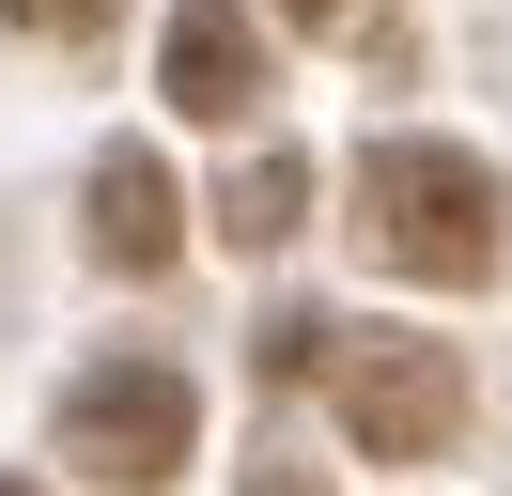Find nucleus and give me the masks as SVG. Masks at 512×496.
I'll list each match as a JSON object with an SVG mask.
<instances>
[{
	"mask_svg": "<svg viewBox=\"0 0 512 496\" xmlns=\"http://www.w3.org/2000/svg\"><path fill=\"white\" fill-rule=\"evenodd\" d=\"M187 434H202L187 372H156V357H109V372H78V388H63L47 450H63L94 496H156V481H187Z\"/></svg>",
	"mask_w": 512,
	"mask_h": 496,
	"instance_id": "7ed1b4c3",
	"label": "nucleus"
},
{
	"mask_svg": "<svg viewBox=\"0 0 512 496\" xmlns=\"http://www.w3.org/2000/svg\"><path fill=\"white\" fill-rule=\"evenodd\" d=\"M156 93H171L187 124H249L264 93H280V62H264L249 0H187V16H171V47H156Z\"/></svg>",
	"mask_w": 512,
	"mask_h": 496,
	"instance_id": "20e7f679",
	"label": "nucleus"
},
{
	"mask_svg": "<svg viewBox=\"0 0 512 496\" xmlns=\"http://www.w3.org/2000/svg\"><path fill=\"white\" fill-rule=\"evenodd\" d=\"M357 248H373L388 279H419V295H481L512 248V202L497 171H481L466 140H373V171H357Z\"/></svg>",
	"mask_w": 512,
	"mask_h": 496,
	"instance_id": "f257e3e1",
	"label": "nucleus"
},
{
	"mask_svg": "<svg viewBox=\"0 0 512 496\" xmlns=\"http://www.w3.org/2000/svg\"><path fill=\"white\" fill-rule=\"evenodd\" d=\"M0 31H47V47H78V31H109V0H0Z\"/></svg>",
	"mask_w": 512,
	"mask_h": 496,
	"instance_id": "0eeeda50",
	"label": "nucleus"
},
{
	"mask_svg": "<svg viewBox=\"0 0 512 496\" xmlns=\"http://www.w3.org/2000/svg\"><path fill=\"white\" fill-rule=\"evenodd\" d=\"M311 372H326V419H342L373 465H435L450 434H466V357H450V341H404V326L342 341V326H326Z\"/></svg>",
	"mask_w": 512,
	"mask_h": 496,
	"instance_id": "f03ea898",
	"label": "nucleus"
},
{
	"mask_svg": "<svg viewBox=\"0 0 512 496\" xmlns=\"http://www.w3.org/2000/svg\"><path fill=\"white\" fill-rule=\"evenodd\" d=\"M0 496H32V481H0Z\"/></svg>",
	"mask_w": 512,
	"mask_h": 496,
	"instance_id": "1a4fd4ad",
	"label": "nucleus"
},
{
	"mask_svg": "<svg viewBox=\"0 0 512 496\" xmlns=\"http://www.w3.org/2000/svg\"><path fill=\"white\" fill-rule=\"evenodd\" d=\"M280 16H295V31H326V16H342V0H280Z\"/></svg>",
	"mask_w": 512,
	"mask_h": 496,
	"instance_id": "6e6552de",
	"label": "nucleus"
},
{
	"mask_svg": "<svg viewBox=\"0 0 512 496\" xmlns=\"http://www.w3.org/2000/svg\"><path fill=\"white\" fill-rule=\"evenodd\" d=\"M295 217H311V171H295V155H249V171L218 186V233H233V248H280Z\"/></svg>",
	"mask_w": 512,
	"mask_h": 496,
	"instance_id": "423d86ee",
	"label": "nucleus"
},
{
	"mask_svg": "<svg viewBox=\"0 0 512 496\" xmlns=\"http://www.w3.org/2000/svg\"><path fill=\"white\" fill-rule=\"evenodd\" d=\"M171 248H187L171 171H156V155H94V264L109 279H171Z\"/></svg>",
	"mask_w": 512,
	"mask_h": 496,
	"instance_id": "39448f33",
	"label": "nucleus"
}]
</instances>
